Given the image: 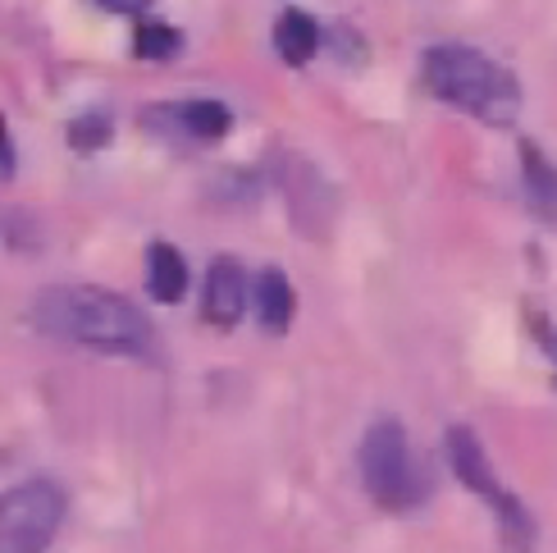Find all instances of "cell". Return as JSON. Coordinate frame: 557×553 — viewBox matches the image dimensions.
Masks as SVG:
<instances>
[{
	"label": "cell",
	"instance_id": "obj_1",
	"mask_svg": "<svg viewBox=\"0 0 557 553\" xmlns=\"http://www.w3.org/2000/svg\"><path fill=\"white\" fill-rule=\"evenodd\" d=\"M33 320L69 343H83V348L97 353H147L151 348V325L147 316L137 311L128 297L91 288V284H64L37 297Z\"/></svg>",
	"mask_w": 557,
	"mask_h": 553
},
{
	"label": "cell",
	"instance_id": "obj_2",
	"mask_svg": "<svg viewBox=\"0 0 557 553\" xmlns=\"http://www.w3.org/2000/svg\"><path fill=\"white\" fill-rule=\"evenodd\" d=\"M425 87L438 101L475 114L484 124H512L521 114V87L503 64L471 46H434L421 64Z\"/></svg>",
	"mask_w": 557,
	"mask_h": 553
},
{
	"label": "cell",
	"instance_id": "obj_3",
	"mask_svg": "<svg viewBox=\"0 0 557 553\" xmlns=\"http://www.w3.org/2000/svg\"><path fill=\"white\" fill-rule=\"evenodd\" d=\"M361 480L380 508L407 513L425 499V471L398 421H375L361 440Z\"/></svg>",
	"mask_w": 557,
	"mask_h": 553
},
{
	"label": "cell",
	"instance_id": "obj_4",
	"mask_svg": "<svg viewBox=\"0 0 557 553\" xmlns=\"http://www.w3.org/2000/svg\"><path fill=\"white\" fill-rule=\"evenodd\" d=\"M64 490L55 480H23L0 494V553H46L64 521Z\"/></svg>",
	"mask_w": 557,
	"mask_h": 553
},
{
	"label": "cell",
	"instance_id": "obj_5",
	"mask_svg": "<svg viewBox=\"0 0 557 553\" xmlns=\"http://www.w3.org/2000/svg\"><path fill=\"white\" fill-rule=\"evenodd\" d=\"M243 303H247V274L238 261L228 257H215L211 270H206V293H201V311L211 325H234L243 316Z\"/></svg>",
	"mask_w": 557,
	"mask_h": 553
},
{
	"label": "cell",
	"instance_id": "obj_6",
	"mask_svg": "<svg viewBox=\"0 0 557 553\" xmlns=\"http://www.w3.org/2000/svg\"><path fill=\"white\" fill-rule=\"evenodd\" d=\"M444 448H448V463H453L457 480H461L467 490H475L480 499H490V503L503 494V490H498V480H494L490 457H484V448H480V440H475V430L453 426V430H448V440H444Z\"/></svg>",
	"mask_w": 557,
	"mask_h": 553
},
{
	"label": "cell",
	"instance_id": "obj_7",
	"mask_svg": "<svg viewBox=\"0 0 557 553\" xmlns=\"http://www.w3.org/2000/svg\"><path fill=\"white\" fill-rule=\"evenodd\" d=\"M147 284H151L156 303H178V297L188 293V266H183V257L170 243H151V251H147Z\"/></svg>",
	"mask_w": 557,
	"mask_h": 553
},
{
	"label": "cell",
	"instance_id": "obj_8",
	"mask_svg": "<svg viewBox=\"0 0 557 553\" xmlns=\"http://www.w3.org/2000/svg\"><path fill=\"white\" fill-rule=\"evenodd\" d=\"M521 170H525V197H530V206H535L544 220H557V170L548 165V156L540 147L521 143Z\"/></svg>",
	"mask_w": 557,
	"mask_h": 553
},
{
	"label": "cell",
	"instance_id": "obj_9",
	"mask_svg": "<svg viewBox=\"0 0 557 553\" xmlns=\"http://www.w3.org/2000/svg\"><path fill=\"white\" fill-rule=\"evenodd\" d=\"M315 46H320V28L311 23V14H301V10H288L284 19L274 23V51L284 56V64H307L315 56Z\"/></svg>",
	"mask_w": 557,
	"mask_h": 553
},
{
	"label": "cell",
	"instance_id": "obj_10",
	"mask_svg": "<svg viewBox=\"0 0 557 553\" xmlns=\"http://www.w3.org/2000/svg\"><path fill=\"white\" fill-rule=\"evenodd\" d=\"M257 316L270 334H284L293 320V288L284 280V270H261L257 280Z\"/></svg>",
	"mask_w": 557,
	"mask_h": 553
},
{
	"label": "cell",
	"instance_id": "obj_11",
	"mask_svg": "<svg viewBox=\"0 0 557 553\" xmlns=\"http://www.w3.org/2000/svg\"><path fill=\"white\" fill-rule=\"evenodd\" d=\"M494 508H498V517H503V540H507V549H512V553H535V521H530V513L521 508V503L503 490V494L494 499Z\"/></svg>",
	"mask_w": 557,
	"mask_h": 553
},
{
	"label": "cell",
	"instance_id": "obj_12",
	"mask_svg": "<svg viewBox=\"0 0 557 553\" xmlns=\"http://www.w3.org/2000/svg\"><path fill=\"white\" fill-rule=\"evenodd\" d=\"M133 51L143 60H170L178 51V33L170 23H143V28L133 33Z\"/></svg>",
	"mask_w": 557,
	"mask_h": 553
},
{
	"label": "cell",
	"instance_id": "obj_13",
	"mask_svg": "<svg viewBox=\"0 0 557 553\" xmlns=\"http://www.w3.org/2000/svg\"><path fill=\"white\" fill-rule=\"evenodd\" d=\"M110 120L106 114H83V120L69 124V143H74V151H101L110 143Z\"/></svg>",
	"mask_w": 557,
	"mask_h": 553
},
{
	"label": "cell",
	"instance_id": "obj_14",
	"mask_svg": "<svg viewBox=\"0 0 557 553\" xmlns=\"http://www.w3.org/2000/svg\"><path fill=\"white\" fill-rule=\"evenodd\" d=\"M10 174H14V143H10L5 120H0V179H10Z\"/></svg>",
	"mask_w": 557,
	"mask_h": 553
},
{
	"label": "cell",
	"instance_id": "obj_15",
	"mask_svg": "<svg viewBox=\"0 0 557 553\" xmlns=\"http://www.w3.org/2000/svg\"><path fill=\"white\" fill-rule=\"evenodd\" d=\"M97 5H106V10H114V14H143L151 0H97Z\"/></svg>",
	"mask_w": 557,
	"mask_h": 553
}]
</instances>
